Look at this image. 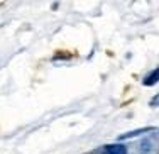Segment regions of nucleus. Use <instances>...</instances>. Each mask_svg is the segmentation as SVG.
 <instances>
[{
	"label": "nucleus",
	"instance_id": "obj_3",
	"mask_svg": "<svg viewBox=\"0 0 159 154\" xmlns=\"http://www.w3.org/2000/svg\"><path fill=\"white\" fill-rule=\"evenodd\" d=\"M151 130H154V127H142V129L130 130V132H127V134H122V136H119V141H124V139H130V137L142 136V134H146V132H151Z\"/></svg>",
	"mask_w": 159,
	"mask_h": 154
},
{
	"label": "nucleus",
	"instance_id": "obj_5",
	"mask_svg": "<svg viewBox=\"0 0 159 154\" xmlns=\"http://www.w3.org/2000/svg\"><path fill=\"white\" fill-rule=\"evenodd\" d=\"M149 105L152 108H156V107H159V93H156V95L152 97V98H151V102H149Z\"/></svg>",
	"mask_w": 159,
	"mask_h": 154
},
{
	"label": "nucleus",
	"instance_id": "obj_4",
	"mask_svg": "<svg viewBox=\"0 0 159 154\" xmlns=\"http://www.w3.org/2000/svg\"><path fill=\"white\" fill-rule=\"evenodd\" d=\"M151 146H152V142H149V141H144V142H142V147H141V154H146V152H149V151H151Z\"/></svg>",
	"mask_w": 159,
	"mask_h": 154
},
{
	"label": "nucleus",
	"instance_id": "obj_1",
	"mask_svg": "<svg viewBox=\"0 0 159 154\" xmlns=\"http://www.w3.org/2000/svg\"><path fill=\"white\" fill-rule=\"evenodd\" d=\"M157 83H159V66H157V68H154L149 75H146V78L142 80L144 86H154Z\"/></svg>",
	"mask_w": 159,
	"mask_h": 154
},
{
	"label": "nucleus",
	"instance_id": "obj_2",
	"mask_svg": "<svg viewBox=\"0 0 159 154\" xmlns=\"http://www.w3.org/2000/svg\"><path fill=\"white\" fill-rule=\"evenodd\" d=\"M102 154H127V147L124 144H108L103 147Z\"/></svg>",
	"mask_w": 159,
	"mask_h": 154
}]
</instances>
